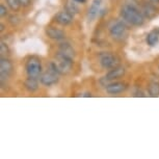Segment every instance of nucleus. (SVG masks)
<instances>
[{"mask_svg": "<svg viewBox=\"0 0 159 159\" xmlns=\"http://www.w3.org/2000/svg\"><path fill=\"white\" fill-rule=\"evenodd\" d=\"M121 16L123 19L134 26H142L145 23V17L132 4H126L122 7Z\"/></svg>", "mask_w": 159, "mask_h": 159, "instance_id": "nucleus-1", "label": "nucleus"}, {"mask_svg": "<svg viewBox=\"0 0 159 159\" xmlns=\"http://www.w3.org/2000/svg\"><path fill=\"white\" fill-rule=\"evenodd\" d=\"M73 67V59H70L61 54H56L55 61L50 64V69L57 72L59 75H65L70 73Z\"/></svg>", "mask_w": 159, "mask_h": 159, "instance_id": "nucleus-2", "label": "nucleus"}, {"mask_svg": "<svg viewBox=\"0 0 159 159\" xmlns=\"http://www.w3.org/2000/svg\"><path fill=\"white\" fill-rule=\"evenodd\" d=\"M25 70L27 73L28 77H34L39 78L41 77L42 74V64L41 61L35 56H31L28 58V61H26Z\"/></svg>", "mask_w": 159, "mask_h": 159, "instance_id": "nucleus-3", "label": "nucleus"}, {"mask_svg": "<svg viewBox=\"0 0 159 159\" xmlns=\"http://www.w3.org/2000/svg\"><path fill=\"white\" fill-rule=\"evenodd\" d=\"M14 66L7 57H1L0 59V77H1V83L7 80L13 73Z\"/></svg>", "mask_w": 159, "mask_h": 159, "instance_id": "nucleus-4", "label": "nucleus"}, {"mask_svg": "<svg viewBox=\"0 0 159 159\" xmlns=\"http://www.w3.org/2000/svg\"><path fill=\"white\" fill-rule=\"evenodd\" d=\"M100 65L104 69H113L118 67L119 59L111 53H103L100 55Z\"/></svg>", "mask_w": 159, "mask_h": 159, "instance_id": "nucleus-5", "label": "nucleus"}, {"mask_svg": "<svg viewBox=\"0 0 159 159\" xmlns=\"http://www.w3.org/2000/svg\"><path fill=\"white\" fill-rule=\"evenodd\" d=\"M58 73L57 72H55L54 70H52V69H50L49 71L45 72L41 75L40 77V80H41V83L46 86H50V85H53L55 84V83L58 82Z\"/></svg>", "mask_w": 159, "mask_h": 159, "instance_id": "nucleus-6", "label": "nucleus"}, {"mask_svg": "<svg viewBox=\"0 0 159 159\" xmlns=\"http://www.w3.org/2000/svg\"><path fill=\"white\" fill-rule=\"evenodd\" d=\"M126 30H127V27L126 25L123 22H116L113 25L110 27V35L115 39H119V38H122L123 35L125 34Z\"/></svg>", "mask_w": 159, "mask_h": 159, "instance_id": "nucleus-7", "label": "nucleus"}, {"mask_svg": "<svg viewBox=\"0 0 159 159\" xmlns=\"http://www.w3.org/2000/svg\"><path fill=\"white\" fill-rule=\"evenodd\" d=\"M73 15L69 13L68 11H61L55 16V21L58 24H61V26H67L69 24L72 23L73 21Z\"/></svg>", "mask_w": 159, "mask_h": 159, "instance_id": "nucleus-8", "label": "nucleus"}, {"mask_svg": "<svg viewBox=\"0 0 159 159\" xmlns=\"http://www.w3.org/2000/svg\"><path fill=\"white\" fill-rule=\"evenodd\" d=\"M127 89V84L125 82H111L106 85V92L110 95H116L123 93Z\"/></svg>", "mask_w": 159, "mask_h": 159, "instance_id": "nucleus-9", "label": "nucleus"}, {"mask_svg": "<svg viewBox=\"0 0 159 159\" xmlns=\"http://www.w3.org/2000/svg\"><path fill=\"white\" fill-rule=\"evenodd\" d=\"M46 34L49 39L55 40V41H61L66 38V34L64 31L56 27H52V26L46 28Z\"/></svg>", "mask_w": 159, "mask_h": 159, "instance_id": "nucleus-10", "label": "nucleus"}, {"mask_svg": "<svg viewBox=\"0 0 159 159\" xmlns=\"http://www.w3.org/2000/svg\"><path fill=\"white\" fill-rule=\"evenodd\" d=\"M58 54H61L62 56H66V57H68L70 59H74L75 50L73 49V47H72L69 43H62V44L59 45Z\"/></svg>", "mask_w": 159, "mask_h": 159, "instance_id": "nucleus-11", "label": "nucleus"}, {"mask_svg": "<svg viewBox=\"0 0 159 159\" xmlns=\"http://www.w3.org/2000/svg\"><path fill=\"white\" fill-rule=\"evenodd\" d=\"M126 73V70H125V68H123V67H116V68H113L111 69L108 73L106 74V77H105V79H107V80H116V79H119V78H121L123 77L125 75Z\"/></svg>", "mask_w": 159, "mask_h": 159, "instance_id": "nucleus-12", "label": "nucleus"}, {"mask_svg": "<svg viewBox=\"0 0 159 159\" xmlns=\"http://www.w3.org/2000/svg\"><path fill=\"white\" fill-rule=\"evenodd\" d=\"M102 3V0H93L92 4L88 11V18L89 21H93L96 17L98 16L99 11H100V7Z\"/></svg>", "mask_w": 159, "mask_h": 159, "instance_id": "nucleus-13", "label": "nucleus"}, {"mask_svg": "<svg viewBox=\"0 0 159 159\" xmlns=\"http://www.w3.org/2000/svg\"><path fill=\"white\" fill-rule=\"evenodd\" d=\"M24 86L27 89L28 92L30 93H34L39 89V82H38V78H34V77H28L27 79L24 82Z\"/></svg>", "mask_w": 159, "mask_h": 159, "instance_id": "nucleus-14", "label": "nucleus"}, {"mask_svg": "<svg viewBox=\"0 0 159 159\" xmlns=\"http://www.w3.org/2000/svg\"><path fill=\"white\" fill-rule=\"evenodd\" d=\"M146 41H147V44H148L149 46H151V47L156 46L159 42V34L157 31L149 32L148 35H147V38H146Z\"/></svg>", "mask_w": 159, "mask_h": 159, "instance_id": "nucleus-15", "label": "nucleus"}, {"mask_svg": "<svg viewBox=\"0 0 159 159\" xmlns=\"http://www.w3.org/2000/svg\"><path fill=\"white\" fill-rule=\"evenodd\" d=\"M148 93L150 97H159V83L152 81L148 86Z\"/></svg>", "mask_w": 159, "mask_h": 159, "instance_id": "nucleus-16", "label": "nucleus"}, {"mask_svg": "<svg viewBox=\"0 0 159 159\" xmlns=\"http://www.w3.org/2000/svg\"><path fill=\"white\" fill-rule=\"evenodd\" d=\"M76 1H68L67 4H66V11H68L69 13L72 14L74 16V15L78 14V11H79V8H78L77 4L75 3Z\"/></svg>", "mask_w": 159, "mask_h": 159, "instance_id": "nucleus-17", "label": "nucleus"}, {"mask_svg": "<svg viewBox=\"0 0 159 159\" xmlns=\"http://www.w3.org/2000/svg\"><path fill=\"white\" fill-rule=\"evenodd\" d=\"M7 4L13 11H19L22 5L20 4L19 0H7Z\"/></svg>", "mask_w": 159, "mask_h": 159, "instance_id": "nucleus-18", "label": "nucleus"}, {"mask_svg": "<svg viewBox=\"0 0 159 159\" xmlns=\"http://www.w3.org/2000/svg\"><path fill=\"white\" fill-rule=\"evenodd\" d=\"M0 54H1V57H4V56L7 57L10 54V48L4 42H1V44H0Z\"/></svg>", "mask_w": 159, "mask_h": 159, "instance_id": "nucleus-19", "label": "nucleus"}, {"mask_svg": "<svg viewBox=\"0 0 159 159\" xmlns=\"http://www.w3.org/2000/svg\"><path fill=\"white\" fill-rule=\"evenodd\" d=\"M7 15V8L4 7L3 4L0 5V16L1 17H5Z\"/></svg>", "mask_w": 159, "mask_h": 159, "instance_id": "nucleus-20", "label": "nucleus"}, {"mask_svg": "<svg viewBox=\"0 0 159 159\" xmlns=\"http://www.w3.org/2000/svg\"><path fill=\"white\" fill-rule=\"evenodd\" d=\"M19 2H20V4L22 5L23 7H27L31 3L30 0H19Z\"/></svg>", "mask_w": 159, "mask_h": 159, "instance_id": "nucleus-21", "label": "nucleus"}, {"mask_svg": "<svg viewBox=\"0 0 159 159\" xmlns=\"http://www.w3.org/2000/svg\"><path fill=\"white\" fill-rule=\"evenodd\" d=\"M134 97H145V95H143V92H136L134 93Z\"/></svg>", "mask_w": 159, "mask_h": 159, "instance_id": "nucleus-22", "label": "nucleus"}, {"mask_svg": "<svg viewBox=\"0 0 159 159\" xmlns=\"http://www.w3.org/2000/svg\"><path fill=\"white\" fill-rule=\"evenodd\" d=\"M74 1L78 2V3H85V2H86V0H74Z\"/></svg>", "mask_w": 159, "mask_h": 159, "instance_id": "nucleus-23", "label": "nucleus"}, {"mask_svg": "<svg viewBox=\"0 0 159 159\" xmlns=\"http://www.w3.org/2000/svg\"><path fill=\"white\" fill-rule=\"evenodd\" d=\"M83 97H92V94H91V93H89H89H86L85 95H83Z\"/></svg>", "mask_w": 159, "mask_h": 159, "instance_id": "nucleus-24", "label": "nucleus"}, {"mask_svg": "<svg viewBox=\"0 0 159 159\" xmlns=\"http://www.w3.org/2000/svg\"><path fill=\"white\" fill-rule=\"evenodd\" d=\"M0 27H1V28H0V30H1V31L4 30V25H3V24H1V25H0Z\"/></svg>", "mask_w": 159, "mask_h": 159, "instance_id": "nucleus-25", "label": "nucleus"}, {"mask_svg": "<svg viewBox=\"0 0 159 159\" xmlns=\"http://www.w3.org/2000/svg\"><path fill=\"white\" fill-rule=\"evenodd\" d=\"M150 1L154 2V3H158V2H159V0H150Z\"/></svg>", "mask_w": 159, "mask_h": 159, "instance_id": "nucleus-26", "label": "nucleus"}]
</instances>
